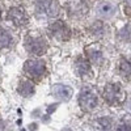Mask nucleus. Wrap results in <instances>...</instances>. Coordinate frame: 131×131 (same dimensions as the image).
Listing matches in <instances>:
<instances>
[{"label": "nucleus", "instance_id": "nucleus-6", "mask_svg": "<svg viewBox=\"0 0 131 131\" xmlns=\"http://www.w3.org/2000/svg\"><path fill=\"white\" fill-rule=\"evenodd\" d=\"M79 104L81 106L83 110L85 112H92L97 107V97H96V93L89 89V88H84L81 92H80V96H79Z\"/></svg>", "mask_w": 131, "mask_h": 131}, {"label": "nucleus", "instance_id": "nucleus-4", "mask_svg": "<svg viewBox=\"0 0 131 131\" xmlns=\"http://www.w3.org/2000/svg\"><path fill=\"white\" fill-rule=\"evenodd\" d=\"M37 15L42 17H55L59 13V4L57 0H39L36 5Z\"/></svg>", "mask_w": 131, "mask_h": 131}, {"label": "nucleus", "instance_id": "nucleus-9", "mask_svg": "<svg viewBox=\"0 0 131 131\" xmlns=\"http://www.w3.org/2000/svg\"><path fill=\"white\" fill-rule=\"evenodd\" d=\"M17 91L23 97H30L34 93V84L30 80L21 79L20 83H18V86H17Z\"/></svg>", "mask_w": 131, "mask_h": 131}, {"label": "nucleus", "instance_id": "nucleus-16", "mask_svg": "<svg viewBox=\"0 0 131 131\" xmlns=\"http://www.w3.org/2000/svg\"><path fill=\"white\" fill-rule=\"evenodd\" d=\"M96 54H93V52H91L89 55H91V59L94 62V63H100L101 60H102V57H101V52H98V51H94Z\"/></svg>", "mask_w": 131, "mask_h": 131}, {"label": "nucleus", "instance_id": "nucleus-1", "mask_svg": "<svg viewBox=\"0 0 131 131\" xmlns=\"http://www.w3.org/2000/svg\"><path fill=\"white\" fill-rule=\"evenodd\" d=\"M47 42L39 34H28L25 38V49L34 55H43L47 51Z\"/></svg>", "mask_w": 131, "mask_h": 131}, {"label": "nucleus", "instance_id": "nucleus-10", "mask_svg": "<svg viewBox=\"0 0 131 131\" xmlns=\"http://www.w3.org/2000/svg\"><path fill=\"white\" fill-rule=\"evenodd\" d=\"M114 13H115V7L110 2H104L97 7V15L100 17L107 18V17H112Z\"/></svg>", "mask_w": 131, "mask_h": 131}, {"label": "nucleus", "instance_id": "nucleus-3", "mask_svg": "<svg viewBox=\"0 0 131 131\" xmlns=\"http://www.w3.org/2000/svg\"><path fill=\"white\" fill-rule=\"evenodd\" d=\"M47 33H49V36L52 39H55L58 42H66V41H68L70 37H71L70 28L66 25L63 21H60V20L55 21V23H52L49 26Z\"/></svg>", "mask_w": 131, "mask_h": 131}, {"label": "nucleus", "instance_id": "nucleus-18", "mask_svg": "<svg viewBox=\"0 0 131 131\" xmlns=\"http://www.w3.org/2000/svg\"><path fill=\"white\" fill-rule=\"evenodd\" d=\"M0 13H2V10H0Z\"/></svg>", "mask_w": 131, "mask_h": 131}, {"label": "nucleus", "instance_id": "nucleus-14", "mask_svg": "<svg viewBox=\"0 0 131 131\" xmlns=\"http://www.w3.org/2000/svg\"><path fill=\"white\" fill-rule=\"evenodd\" d=\"M121 75L127 80L130 79V64L127 60H122L121 63Z\"/></svg>", "mask_w": 131, "mask_h": 131}, {"label": "nucleus", "instance_id": "nucleus-5", "mask_svg": "<svg viewBox=\"0 0 131 131\" xmlns=\"http://www.w3.org/2000/svg\"><path fill=\"white\" fill-rule=\"evenodd\" d=\"M24 71L33 79H41L46 72L45 62L39 59H29L24 66Z\"/></svg>", "mask_w": 131, "mask_h": 131}, {"label": "nucleus", "instance_id": "nucleus-2", "mask_svg": "<svg viewBox=\"0 0 131 131\" xmlns=\"http://www.w3.org/2000/svg\"><path fill=\"white\" fill-rule=\"evenodd\" d=\"M125 97H126V93L123 91V88L119 84H107L104 89V98L105 101L112 105V106H115V105H119L125 101Z\"/></svg>", "mask_w": 131, "mask_h": 131}, {"label": "nucleus", "instance_id": "nucleus-8", "mask_svg": "<svg viewBox=\"0 0 131 131\" xmlns=\"http://www.w3.org/2000/svg\"><path fill=\"white\" fill-rule=\"evenodd\" d=\"M51 93H52L54 96L59 97L60 100H63V101H67V100H70V98H71L72 91H71V88H68L67 85L58 84V85H55V86H52Z\"/></svg>", "mask_w": 131, "mask_h": 131}, {"label": "nucleus", "instance_id": "nucleus-15", "mask_svg": "<svg viewBox=\"0 0 131 131\" xmlns=\"http://www.w3.org/2000/svg\"><path fill=\"white\" fill-rule=\"evenodd\" d=\"M104 25H102V23H96L93 26H92V29H91V31H92V34L93 36H96V37H98V36H102L104 34Z\"/></svg>", "mask_w": 131, "mask_h": 131}, {"label": "nucleus", "instance_id": "nucleus-7", "mask_svg": "<svg viewBox=\"0 0 131 131\" xmlns=\"http://www.w3.org/2000/svg\"><path fill=\"white\" fill-rule=\"evenodd\" d=\"M8 18L16 26H25L28 24V15L23 8H10L8 12Z\"/></svg>", "mask_w": 131, "mask_h": 131}, {"label": "nucleus", "instance_id": "nucleus-12", "mask_svg": "<svg viewBox=\"0 0 131 131\" xmlns=\"http://www.w3.org/2000/svg\"><path fill=\"white\" fill-rule=\"evenodd\" d=\"M86 4L84 0H71V7L70 12L73 16H83L86 13Z\"/></svg>", "mask_w": 131, "mask_h": 131}, {"label": "nucleus", "instance_id": "nucleus-17", "mask_svg": "<svg viewBox=\"0 0 131 131\" xmlns=\"http://www.w3.org/2000/svg\"><path fill=\"white\" fill-rule=\"evenodd\" d=\"M117 131H131L130 130V123L128 122H123L117 127Z\"/></svg>", "mask_w": 131, "mask_h": 131}, {"label": "nucleus", "instance_id": "nucleus-13", "mask_svg": "<svg viewBox=\"0 0 131 131\" xmlns=\"http://www.w3.org/2000/svg\"><path fill=\"white\" fill-rule=\"evenodd\" d=\"M10 42H12V37L8 31L0 29V50L2 49H5L10 45Z\"/></svg>", "mask_w": 131, "mask_h": 131}, {"label": "nucleus", "instance_id": "nucleus-11", "mask_svg": "<svg viewBox=\"0 0 131 131\" xmlns=\"http://www.w3.org/2000/svg\"><path fill=\"white\" fill-rule=\"evenodd\" d=\"M75 71L79 76H84L91 72V64L84 57H79L75 62Z\"/></svg>", "mask_w": 131, "mask_h": 131}]
</instances>
